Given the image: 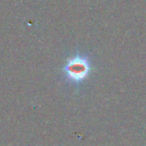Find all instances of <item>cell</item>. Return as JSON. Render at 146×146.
<instances>
[{"instance_id": "6da1fadb", "label": "cell", "mask_w": 146, "mask_h": 146, "mask_svg": "<svg viewBox=\"0 0 146 146\" xmlns=\"http://www.w3.org/2000/svg\"><path fill=\"white\" fill-rule=\"evenodd\" d=\"M91 71L92 61L89 55L84 53H77L69 57L62 68L65 81L77 87L86 81Z\"/></svg>"}]
</instances>
